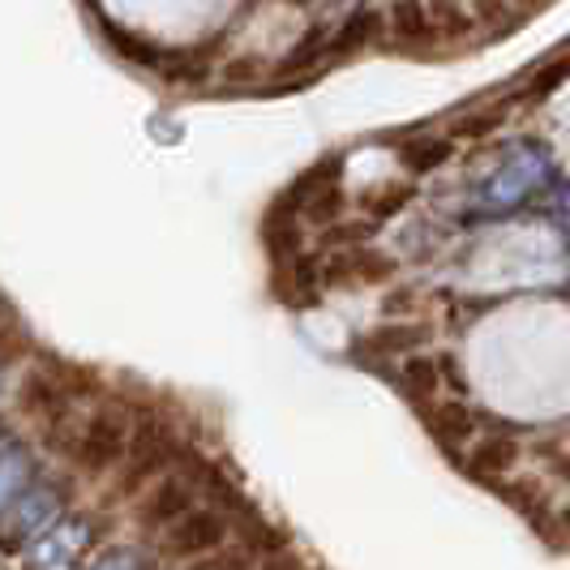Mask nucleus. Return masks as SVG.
<instances>
[{"instance_id":"f257e3e1","label":"nucleus","mask_w":570,"mask_h":570,"mask_svg":"<svg viewBox=\"0 0 570 570\" xmlns=\"http://www.w3.org/2000/svg\"><path fill=\"white\" fill-rule=\"evenodd\" d=\"M232 537V523L224 511H215V507H194V511L185 514V519H176L171 528L159 532V549H164V558L168 562H198L206 553H215V549H224Z\"/></svg>"},{"instance_id":"f03ea898","label":"nucleus","mask_w":570,"mask_h":570,"mask_svg":"<svg viewBox=\"0 0 570 570\" xmlns=\"http://www.w3.org/2000/svg\"><path fill=\"white\" fill-rule=\"evenodd\" d=\"M202 507L198 502V481L189 472H164L155 485H146L138 493V519H142L146 532H164L176 519Z\"/></svg>"},{"instance_id":"7ed1b4c3","label":"nucleus","mask_w":570,"mask_h":570,"mask_svg":"<svg viewBox=\"0 0 570 570\" xmlns=\"http://www.w3.org/2000/svg\"><path fill=\"white\" fill-rule=\"evenodd\" d=\"M257 553L254 544L236 541V544H224V549H215V553H206L198 562H189V570H257Z\"/></svg>"},{"instance_id":"20e7f679","label":"nucleus","mask_w":570,"mask_h":570,"mask_svg":"<svg viewBox=\"0 0 570 570\" xmlns=\"http://www.w3.org/2000/svg\"><path fill=\"white\" fill-rule=\"evenodd\" d=\"M0 322H4V305H0Z\"/></svg>"}]
</instances>
